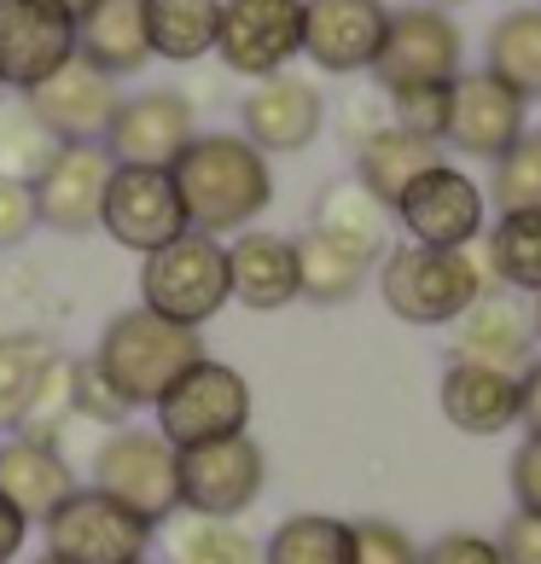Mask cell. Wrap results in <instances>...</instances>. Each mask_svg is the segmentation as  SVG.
I'll list each match as a JSON object with an SVG mask.
<instances>
[{
  "mask_svg": "<svg viewBox=\"0 0 541 564\" xmlns=\"http://www.w3.org/2000/svg\"><path fill=\"white\" fill-rule=\"evenodd\" d=\"M47 530V558L53 564H134L152 547L158 524L140 518L134 507L111 500L106 489H76L65 507H53L41 518Z\"/></svg>",
  "mask_w": 541,
  "mask_h": 564,
  "instance_id": "cell-6",
  "label": "cell"
},
{
  "mask_svg": "<svg viewBox=\"0 0 541 564\" xmlns=\"http://www.w3.org/2000/svg\"><path fill=\"white\" fill-rule=\"evenodd\" d=\"M454 361L466 367H489V372H524L535 361V321H530V303H518L512 291H484L461 321H454V344H448Z\"/></svg>",
  "mask_w": 541,
  "mask_h": 564,
  "instance_id": "cell-20",
  "label": "cell"
},
{
  "mask_svg": "<svg viewBox=\"0 0 541 564\" xmlns=\"http://www.w3.org/2000/svg\"><path fill=\"white\" fill-rule=\"evenodd\" d=\"M76 58H88L94 70L111 82L145 70L152 58V35H145V0H94L76 18Z\"/></svg>",
  "mask_w": 541,
  "mask_h": 564,
  "instance_id": "cell-23",
  "label": "cell"
},
{
  "mask_svg": "<svg viewBox=\"0 0 541 564\" xmlns=\"http://www.w3.org/2000/svg\"><path fill=\"white\" fill-rule=\"evenodd\" d=\"M436 402H443V420L466 436H501L518 425V379L512 372L448 361L443 384H436Z\"/></svg>",
  "mask_w": 541,
  "mask_h": 564,
  "instance_id": "cell-24",
  "label": "cell"
},
{
  "mask_svg": "<svg viewBox=\"0 0 541 564\" xmlns=\"http://www.w3.org/2000/svg\"><path fill=\"white\" fill-rule=\"evenodd\" d=\"M76 58V12L58 0H0V88L30 94Z\"/></svg>",
  "mask_w": 541,
  "mask_h": 564,
  "instance_id": "cell-12",
  "label": "cell"
},
{
  "mask_svg": "<svg viewBox=\"0 0 541 564\" xmlns=\"http://www.w3.org/2000/svg\"><path fill=\"white\" fill-rule=\"evenodd\" d=\"M484 262H489L495 285L541 297V210L495 216V227L484 234Z\"/></svg>",
  "mask_w": 541,
  "mask_h": 564,
  "instance_id": "cell-30",
  "label": "cell"
},
{
  "mask_svg": "<svg viewBox=\"0 0 541 564\" xmlns=\"http://www.w3.org/2000/svg\"><path fill=\"white\" fill-rule=\"evenodd\" d=\"M94 489H106L152 524H170L181 512V448H170L158 431L117 425L94 448Z\"/></svg>",
  "mask_w": 541,
  "mask_h": 564,
  "instance_id": "cell-7",
  "label": "cell"
},
{
  "mask_svg": "<svg viewBox=\"0 0 541 564\" xmlns=\"http://www.w3.org/2000/svg\"><path fill=\"white\" fill-rule=\"evenodd\" d=\"M507 484H512V507L541 518V436H524V443H518Z\"/></svg>",
  "mask_w": 541,
  "mask_h": 564,
  "instance_id": "cell-39",
  "label": "cell"
},
{
  "mask_svg": "<svg viewBox=\"0 0 541 564\" xmlns=\"http://www.w3.org/2000/svg\"><path fill=\"white\" fill-rule=\"evenodd\" d=\"M361 285H367V262H356L338 245H326L321 234H303L297 239V291H303L309 303L338 308V303L356 297Z\"/></svg>",
  "mask_w": 541,
  "mask_h": 564,
  "instance_id": "cell-32",
  "label": "cell"
},
{
  "mask_svg": "<svg viewBox=\"0 0 541 564\" xmlns=\"http://www.w3.org/2000/svg\"><path fill=\"white\" fill-rule=\"evenodd\" d=\"M495 547H501V558H507V564H541V518L512 512Z\"/></svg>",
  "mask_w": 541,
  "mask_h": 564,
  "instance_id": "cell-42",
  "label": "cell"
},
{
  "mask_svg": "<svg viewBox=\"0 0 541 564\" xmlns=\"http://www.w3.org/2000/svg\"><path fill=\"white\" fill-rule=\"evenodd\" d=\"M495 210H541V129H524V140L495 163Z\"/></svg>",
  "mask_w": 541,
  "mask_h": 564,
  "instance_id": "cell-35",
  "label": "cell"
},
{
  "mask_svg": "<svg viewBox=\"0 0 541 564\" xmlns=\"http://www.w3.org/2000/svg\"><path fill=\"white\" fill-rule=\"evenodd\" d=\"M245 431H251V384L239 367L216 361V355L193 361L158 402V436L170 448H198Z\"/></svg>",
  "mask_w": 541,
  "mask_h": 564,
  "instance_id": "cell-5",
  "label": "cell"
},
{
  "mask_svg": "<svg viewBox=\"0 0 541 564\" xmlns=\"http://www.w3.org/2000/svg\"><path fill=\"white\" fill-rule=\"evenodd\" d=\"M216 30H221V0H145L152 58L198 65L204 53H216Z\"/></svg>",
  "mask_w": 541,
  "mask_h": 564,
  "instance_id": "cell-27",
  "label": "cell"
},
{
  "mask_svg": "<svg viewBox=\"0 0 541 564\" xmlns=\"http://www.w3.org/2000/svg\"><path fill=\"white\" fill-rule=\"evenodd\" d=\"M134 564H152V558H134Z\"/></svg>",
  "mask_w": 541,
  "mask_h": 564,
  "instance_id": "cell-48",
  "label": "cell"
},
{
  "mask_svg": "<svg viewBox=\"0 0 541 564\" xmlns=\"http://www.w3.org/2000/svg\"><path fill=\"white\" fill-rule=\"evenodd\" d=\"M41 564H53V558H41Z\"/></svg>",
  "mask_w": 541,
  "mask_h": 564,
  "instance_id": "cell-49",
  "label": "cell"
},
{
  "mask_svg": "<svg viewBox=\"0 0 541 564\" xmlns=\"http://www.w3.org/2000/svg\"><path fill=\"white\" fill-rule=\"evenodd\" d=\"M239 129H245V140H251L262 158L309 152V145L321 140V129H326V94L309 76H291V70L262 76L257 88L239 99Z\"/></svg>",
  "mask_w": 541,
  "mask_h": 564,
  "instance_id": "cell-18",
  "label": "cell"
},
{
  "mask_svg": "<svg viewBox=\"0 0 541 564\" xmlns=\"http://www.w3.org/2000/svg\"><path fill=\"white\" fill-rule=\"evenodd\" d=\"M349 530H356V564H425V547L390 518H361Z\"/></svg>",
  "mask_w": 541,
  "mask_h": 564,
  "instance_id": "cell-37",
  "label": "cell"
},
{
  "mask_svg": "<svg viewBox=\"0 0 541 564\" xmlns=\"http://www.w3.org/2000/svg\"><path fill=\"white\" fill-rule=\"evenodd\" d=\"M408 245H431V250H472L489 234V193L477 186L466 170H454L443 158L436 170H425L420 181L397 198V210Z\"/></svg>",
  "mask_w": 541,
  "mask_h": 564,
  "instance_id": "cell-10",
  "label": "cell"
},
{
  "mask_svg": "<svg viewBox=\"0 0 541 564\" xmlns=\"http://www.w3.org/2000/svg\"><path fill=\"white\" fill-rule=\"evenodd\" d=\"M227 303H234V285H227V245L216 234L186 227L181 239L140 257V308L152 315L204 332V321H216Z\"/></svg>",
  "mask_w": 541,
  "mask_h": 564,
  "instance_id": "cell-4",
  "label": "cell"
},
{
  "mask_svg": "<svg viewBox=\"0 0 541 564\" xmlns=\"http://www.w3.org/2000/svg\"><path fill=\"white\" fill-rule=\"evenodd\" d=\"M58 7H65V12H76V18H82V12L94 7V0H58Z\"/></svg>",
  "mask_w": 541,
  "mask_h": 564,
  "instance_id": "cell-45",
  "label": "cell"
},
{
  "mask_svg": "<svg viewBox=\"0 0 541 564\" xmlns=\"http://www.w3.org/2000/svg\"><path fill=\"white\" fill-rule=\"evenodd\" d=\"M489 285L495 274L477 250L397 245L379 262V297L402 326H454Z\"/></svg>",
  "mask_w": 541,
  "mask_h": 564,
  "instance_id": "cell-3",
  "label": "cell"
},
{
  "mask_svg": "<svg viewBox=\"0 0 541 564\" xmlns=\"http://www.w3.org/2000/svg\"><path fill=\"white\" fill-rule=\"evenodd\" d=\"M484 70L501 76L512 94L541 99V7H512L489 24Z\"/></svg>",
  "mask_w": 541,
  "mask_h": 564,
  "instance_id": "cell-28",
  "label": "cell"
},
{
  "mask_svg": "<svg viewBox=\"0 0 541 564\" xmlns=\"http://www.w3.org/2000/svg\"><path fill=\"white\" fill-rule=\"evenodd\" d=\"M262 564H356V530L332 512H291L262 541Z\"/></svg>",
  "mask_w": 541,
  "mask_h": 564,
  "instance_id": "cell-29",
  "label": "cell"
},
{
  "mask_svg": "<svg viewBox=\"0 0 541 564\" xmlns=\"http://www.w3.org/2000/svg\"><path fill=\"white\" fill-rule=\"evenodd\" d=\"M518 425L524 436H541V355L518 372Z\"/></svg>",
  "mask_w": 541,
  "mask_h": 564,
  "instance_id": "cell-43",
  "label": "cell"
},
{
  "mask_svg": "<svg viewBox=\"0 0 541 564\" xmlns=\"http://www.w3.org/2000/svg\"><path fill=\"white\" fill-rule=\"evenodd\" d=\"M35 227H41V216H35L30 181H7V175H0V250H18Z\"/></svg>",
  "mask_w": 541,
  "mask_h": 564,
  "instance_id": "cell-38",
  "label": "cell"
},
{
  "mask_svg": "<svg viewBox=\"0 0 541 564\" xmlns=\"http://www.w3.org/2000/svg\"><path fill=\"white\" fill-rule=\"evenodd\" d=\"M425 7H436V12H448V7H466V0H425Z\"/></svg>",
  "mask_w": 541,
  "mask_h": 564,
  "instance_id": "cell-47",
  "label": "cell"
},
{
  "mask_svg": "<svg viewBox=\"0 0 541 564\" xmlns=\"http://www.w3.org/2000/svg\"><path fill=\"white\" fill-rule=\"evenodd\" d=\"M24 535H30V518L0 495V564H12L18 553H24Z\"/></svg>",
  "mask_w": 541,
  "mask_h": 564,
  "instance_id": "cell-44",
  "label": "cell"
},
{
  "mask_svg": "<svg viewBox=\"0 0 541 564\" xmlns=\"http://www.w3.org/2000/svg\"><path fill=\"white\" fill-rule=\"evenodd\" d=\"M309 234H321L326 245H338L356 262L372 268V262H385V250H390V204H379L361 181H332L315 198Z\"/></svg>",
  "mask_w": 541,
  "mask_h": 564,
  "instance_id": "cell-22",
  "label": "cell"
},
{
  "mask_svg": "<svg viewBox=\"0 0 541 564\" xmlns=\"http://www.w3.org/2000/svg\"><path fill=\"white\" fill-rule=\"evenodd\" d=\"M76 489L82 484H76L71 459L53 443H41V436H12V443L0 448V495H7L30 524L47 518L53 507H65Z\"/></svg>",
  "mask_w": 541,
  "mask_h": 564,
  "instance_id": "cell-25",
  "label": "cell"
},
{
  "mask_svg": "<svg viewBox=\"0 0 541 564\" xmlns=\"http://www.w3.org/2000/svg\"><path fill=\"white\" fill-rule=\"evenodd\" d=\"M99 234H111L122 250L134 257H152L170 239L186 234V210L175 193L170 170H134V163H117L111 186H106V216H99Z\"/></svg>",
  "mask_w": 541,
  "mask_h": 564,
  "instance_id": "cell-14",
  "label": "cell"
},
{
  "mask_svg": "<svg viewBox=\"0 0 541 564\" xmlns=\"http://www.w3.org/2000/svg\"><path fill=\"white\" fill-rule=\"evenodd\" d=\"M170 564H262V547L227 518L181 512L170 524Z\"/></svg>",
  "mask_w": 541,
  "mask_h": 564,
  "instance_id": "cell-33",
  "label": "cell"
},
{
  "mask_svg": "<svg viewBox=\"0 0 541 564\" xmlns=\"http://www.w3.org/2000/svg\"><path fill=\"white\" fill-rule=\"evenodd\" d=\"M53 152H58V140L30 117V106L0 117V175L7 181H30L35 186V175L53 163Z\"/></svg>",
  "mask_w": 541,
  "mask_h": 564,
  "instance_id": "cell-34",
  "label": "cell"
},
{
  "mask_svg": "<svg viewBox=\"0 0 541 564\" xmlns=\"http://www.w3.org/2000/svg\"><path fill=\"white\" fill-rule=\"evenodd\" d=\"M530 321H535V344H541V297L530 303Z\"/></svg>",
  "mask_w": 541,
  "mask_h": 564,
  "instance_id": "cell-46",
  "label": "cell"
},
{
  "mask_svg": "<svg viewBox=\"0 0 541 564\" xmlns=\"http://www.w3.org/2000/svg\"><path fill=\"white\" fill-rule=\"evenodd\" d=\"M425 564H507L501 547L489 535H472V530H448L425 547Z\"/></svg>",
  "mask_w": 541,
  "mask_h": 564,
  "instance_id": "cell-40",
  "label": "cell"
},
{
  "mask_svg": "<svg viewBox=\"0 0 541 564\" xmlns=\"http://www.w3.org/2000/svg\"><path fill=\"white\" fill-rule=\"evenodd\" d=\"M170 175L193 234H245L274 204V170L245 134H198Z\"/></svg>",
  "mask_w": 541,
  "mask_h": 564,
  "instance_id": "cell-1",
  "label": "cell"
},
{
  "mask_svg": "<svg viewBox=\"0 0 541 564\" xmlns=\"http://www.w3.org/2000/svg\"><path fill=\"white\" fill-rule=\"evenodd\" d=\"M193 140H198L193 99L175 88H145L117 106L106 152H111V163H134V170H175V158Z\"/></svg>",
  "mask_w": 541,
  "mask_h": 564,
  "instance_id": "cell-17",
  "label": "cell"
},
{
  "mask_svg": "<svg viewBox=\"0 0 541 564\" xmlns=\"http://www.w3.org/2000/svg\"><path fill=\"white\" fill-rule=\"evenodd\" d=\"M530 129V99L512 94L501 76L489 70H461L454 76V106H448V134L443 145H454L461 158L477 163H501Z\"/></svg>",
  "mask_w": 541,
  "mask_h": 564,
  "instance_id": "cell-13",
  "label": "cell"
},
{
  "mask_svg": "<svg viewBox=\"0 0 541 564\" xmlns=\"http://www.w3.org/2000/svg\"><path fill=\"white\" fill-rule=\"evenodd\" d=\"M24 106L58 145H106L122 94L106 70L88 65V58H71V65H58L41 88L24 94Z\"/></svg>",
  "mask_w": 541,
  "mask_h": 564,
  "instance_id": "cell-15",
  "label": "cell"
},
{
  "mask_svg": "<svg viewBox=\"0 0 541 564\" xmlns=\"http://www.w3.org/2000/svg\"><path fill=\"white\" fill-rule=\"evenodd\" d=\"M262 489H268V454L251 431L181 448V512L234 524L262 500Z\"/></svg>",
  "mask_w": 541,
  "mask_h": 564,
  "instance_id": "cell-9",
  "label": "cell"
},
{
  "mask_svg": "<svg viewBox=\"0 0 541 564\" xmlns=\"http://www.w3.org/2000/svg\"><path fill=\"white\" fill-rule=\"evenodd\" d=\"M461 58H466V35L448 12L436 7H402L390 12V30H385V47L372 58V82L379 94H402V88H448L461 76Z\"/></svg>",
  "mask_w": 541,
  "mask_h": 564,
  "instance_id": "cell-8",
  "label": "cell"
},
{
  "mask_svg": "<svg viewBox=\"0 0 541 564\" xmlns=\"http://www.w3.org/2000/svg\"><path fill=\"white\" fill-rule=\"evenodd\" d=\"M379 129H390V99L372 88V94H356L344 106V140H349V152H356L361 140H372Z\"/></svg>",
  "mask_w": 541,
  "mask_h": 564,
  "instance_id": "cell-41",
  "label": "cell"
},
{
  "mask_svg": "<svg viewBox=\"0 0 541 564\" xmlns=\"http://www.w3.org/2000/svg\"><path fill=\"white\" fill-rule=\"evenodd\" d=\"M303 53V0H221L216 58L234 76H280Z\"/></svg>",
  "mask_w": 541,
  "mask_h": 564,
  "instance_id": "cell-11",
  "label": "cell"
},
{
  "mask_svg": "<svg viewBox=\"0 0 541 564\" xmlns=\"http://www.w3.org/2000/svg\"><path fill=\"white\" fill-rule=\"evenodd\" d=\"M385 99H390V122H397V129L443 145L448 106H454V82H448V88H402V94H385Z\"/></svg>",
  "mask_w": 541,
  "mask_h": 564,
  "instance_id": "cell-36",
  "label": "cell"
},
{
  "mask_svg": "<svg viewBox=\"0 0 541 564\" xmlns=\"http://www.w3.org/2000/svg\"><path fill=\"white\" fill-rule=\"evenodd\" d=\"M436 163H443V145L408 134V129H397V122L356 145V181H361L379 204H390V210H397V198H402L425 170H436Z\"/></svg>",
  "mask_w": 541,
  "mask_h": 564,
  "instance_id": "cell-26",
  "label": "cell"
},
{
  "mask_svg": "<svg viewBox=\"0 0 541 564\" xmlns=\"http://www.w3.org/2000/svg\"><path fill=\"white\" fill-rule=\"evenodd\" d=\"M227 285L245 308L257 315H274V308L297 303V239L285 234H262V227H245L227 245Z\"/></svg>",
  "mask_w": 541,
  "mask_h": 564,
  "instance_id": "cell-21",
  "label": "cell"
},
{
  "mask_svg": "<svg viewBox=\"0 0 541 564\" xmlns=\"http://www.w3.org/2000/svg\"><path fill=\"white\" fill-rule=\"evenodd\" d=\"M193 361H204L198 332L175 326V321H163V315L134 303V308H122V315L106 321L88 367L111 384V395L122 408H158L163 390H170Z\"/></svg>",
  "mask_w": 541,
  "mask_h": 564,
  "instance_id": "cell-2",
  "label": "cell"
},
{
  "mask_svg": "<svg viewBox=\"0 0 541 564\" xmlns=\"http://www.w3.org/2000/svg\"><path fill=\"white\" fill-rule=\"evenodd\" d=\"M385 30H390L385 0H303V58L326 76L372 70Z\"/></svg>",
  "mask_w": 541,
  "mask_h": 564,
  "instance_id": "cell-19",
  "label": "cell"
},
{
  "mask_svg": "<svg viewBox=\"0 0 541 564\" xmlns=\"http://www.w3.org/2000/svg\"><path fill=\"white\" fill-rule=\"evenodd\" d=\"M58 361V349L35 332H12L0 338V431H24L30 425V408L41 395V379L47 367Z\"/></svg>",
  "mask_w": 541,
  "mask_h": 564,
  "instance_id": "cell-31",
  "label": "cell"
},
{
  "mask_svg": "<svg viewBox=\"0 0 541 564\" xmlns=\"http://www.w3.org/2000/svg\"><path fill=\"white\" fill-rule=\"evenodd\" d=\"M111 152L106 145H58L53 163L35 175V216L41 227L65 239L99 234V216H106V186H111Z\"/></svg>",
  "mask_w": 541,
  "mask_h": 564,
  "instance_id": "cell-16",
  "label": "cell"
}]
</instances>
